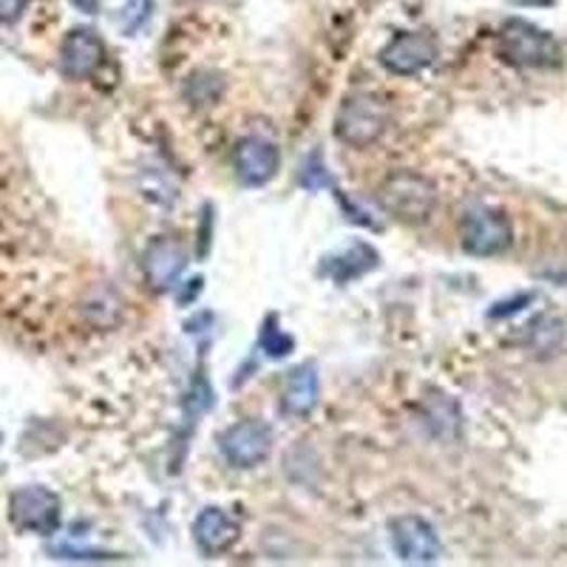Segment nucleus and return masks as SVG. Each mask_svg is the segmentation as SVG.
Masks as SVG:
<instances>
[{
    "mask_svg": "<svg viewBox=\"0 0 567 567\" xmlns=\"http://www.w3.org/2000/svg\"><path fill=\"white\" fill-rule=\"evenodd\" d=\"M497 54L516 68H559L562 46L551 31L539 29L537 23L511 17L502 23L497 35Z\"/></svg>",
    "mask_w": 567,
    "mask_h": 567,
    "instance_id": "obj_1",
    "label": "nucleus"
},
{
    "mask_svg": "<svg viewBox=\"0 0 567 567\" xmlns=\"http://www.w3.org/2000/svg\"><path fill=\"white\" fill-rule=\"evenodd\" d=\"M377 205L400 224H423L437 207L435 182L414 170H395L377 188Z\"/></svg>",
    "mask_w": 567,
    "mask_h": 567,
    "instance_id": "obj_2",
    "label": "nucleus"
},
{
    "mask_svg": "<svg viewBox=\"0 0 567 567\" xmlns=\"http://www.w3.org/2000/svg\"><path fill=\"white\" fill-rule=\"evenodd\" d=\"M391 126V108L384 96L358 91L340 103L335 114V137L349 147L375 145Z\"/></svg>",
    "mask_w": 567,
    "mask_h": 567,
    "instance_id": "obj_3",
    "label": "nucleus"
},
{
    "mask_svg": "<svg viewBox=\"0 0 567 567\" xmlns=\"http://www.w3.org/2000/svg\"><path fill=\"white\" fill-rule=\"evenodd\" d=\"M63 519V502L52 488L26 486L9 497V523L23 533L52 537Z\"/></svg>",
    "mask_w": 567,
    "mask_h": 567,
    "instance_id": "obj_4",
    "label": "nucleus"
},
{
    "mask_svg": "<svg viewBox=\"0 0 567 567\" xmlns=\"http://www.w3.org/2000/svg\"><path fill=\"white\" fill-rule=\"evenodd\" d=\"M460 242H463V250L472 256H502L514 244V224L502 210L474 207L460 221Z\"/></svg>",
    "mask_w": 567,
    "mask_h": 567,
    "instance_id": "obj_5",
    "label": "nucleus"
},
{
    "mask_svg": "<svg viewBox=\"0 0 567 567\" xmlns=\"http://www.w3.org/2000/svg\"><path fill=\"white\" fill-rule=\"evenodd\" d=\"M219 449L233 468H256L273 451V431L261 421H239L221 431Z\"/></svg>",
    "mask_w": 567,
    "mask_h": 567,
    "instance_id": "obj_6",
    "label": "nucleus"
},
{
    "mask_svg": "<svg viewBox=\"0 0 567 567\" xmlns=\"http://www.w3.org/2000/svg\"><path fill=\"white\" fill-rule=\"evenodd\" d=\"M440 46L428 31H398L389 43L381 49L377 60L386 72L398 74V77H412L421 74L437 60Z\"/></svg>",
    "mask_w": 567,
    "mask_h": 567,
    "instance_id": "obj_7",
    "label": "nucleus"
},
{
    "mask_svg": "<svg viewBox=\"0 0 567 567\" xmlns=\"http://www.w3.org/2000/svg\"><path fill=\"white\" fill-rule=\"evenodd\" d=\"M391 545L405 565H431L440 556V537L423 516L405 514L391 519Z\"/></svg>",
    "mask_w": 567,
    "mask_h": 567,
    "instance_id": "obj_8",
    "label": "nucleus"
},
{
    "mask_svg": "<svg viewBox=\"0 0 567 567\" xmlns=\"http://www.w3.org/2000/svg\"><path fill=\"white\" fill-rule=\"evenodd\" d=\"M233 168H236L239 182L247 188H265L267 182H273L275 173L281 168V151L273 140L267 137H244L236 145L233 154Z\"/></svg>",
    "mask_w": 567,
    "mask_h": 567,
    "instance_id": "obj_9",
    "label": "nucleus"
},
{
    "mask_svg": "<svg viewBox=\"0 0 567 567\" xmlns=\"http://www.w3.org/2000/svg\"><path fill=\"white\" fill-rule=\"evenodd\" d=\"M105 63V43L94 29H74L60 46V72L68 80H91Z\"/></svg>",
    "mask_w": 567,
    "mask_h": 567,
    "instance_id": "obj_10",
    "label": "nucleus"
},
{
    "mask_svg": "<svg viewBox=\"0 0 567 567\" xmlns=\"http://www.w3.org/2000/svg\"><path fill=\"white\" fill-rule=\"evenodd\" d=\"M142 267H145L147 287L156 289V293H170L182 279L184 267H188V253L173 239L159 236L147 244Z\"/></svg>",
    "mask_w": 567,
    "mask_h": 567,
    "instance_id": "obj_11",
    "label": "nucleus"
},
{
    "mask_svg": "<svg viewBox=\"0 0 567 567\" xmlns=\"http://www.w3.org/2000/svg\"><path fill=\"white\" fill-rule=\"evenodd\" d=\"M242 537V525L221 508H205L193 523V542L205 556L228 553Z\"/></svg>",
    "mask_w": 567,
    "mask_h": 567,
    "instance_id": "obj_12",
    "label": "nucleus"
},
{
    "mask_svg": "<svg viewBox=\"0 0 567 567\" xmlns=\"http://www.w3.org/2000/svg\"><path fill=\"white\" fill-rule=\"evenodd\" d=\"M318 398H321V381L318 369L312 363H304L287 377V384L281 389V409L293 417H307L315 412Z\"/></svg>",
    "mask_w": 567,
    "mask_h": 567,
    "instance_id": "obj_13",
    "label": "nucleus"
},
{
    "mask_svg": "<svg viewBox=\"0 0 567 567\" xmlns=\"http://www.w3.org/2000/svg\"><path fill=\"white\" fill-rule=\"evenodd\" d=\"M377 265H381V256L369 244H352L338 256L326 258L324 273L338 281V284H347V281L358 279V275L369 273V270H375Z\"/></svg>",
    "mask_w": 567,
    "mask_h": 567,
    "instance_id": "obj_14",
    "label": "nucleus"
},
{
    "mask_svg": "<svg viewBox=\"0 0 567 567\" xmlns=\"http://www.w3.org/2000/svg\"><path fill=\"white\" fill-rule=\"evenodd\" d=\"M258 340H261V349H265L270 358H287V355L295 349V340L289 338L287 332L279 330V324H275V315L267 318L265 326H261V335H258Z\"/></svg>",
    "mask_w": 567,
    "mask_h": 567,
    "instance_id": "obj_15",
    "label": "nucleus"
},
{
    "mask_svg": "<svg viewBox=\"0 0 567 567\" xmlns=\"http://www.w3.org/2000/svg\"><path fill=\"white\" fill-rule=\"evenodd\" d=\"M219 96L221 80L216 74H196V77L188 82V100H191L193 105H199V108L219 103Z\"/></svg>",
    "mask_w": 567,
    "mask_h": 567,
    "instance_id": "obj_16",
    "label": "nucleus"
},
{
    "mask_svg": "<svg viewBox=\"0 0 567 567\" xmlns=\"http://www.w3.org/2000/svg\"><path fill=\"white\" fill-rule=\"evenodd\" d=\"M151 12H154V0H131L126 9H123V31L126 35H133V31H140L147 21H151Z\"/></svg>",
    "mask_w": 567,
    "mask_h": 567,
    "instance_id": "obj_17",
    "label": "nucleus"
},
{
    "mask_svg": "<svg viewBox=\"0 0 567 567\" xmlns=\"http://www.w3.org/2000/svg\"><path fill=\"white\" fill-rule=\"evenodd\" d=\"M29 7V0H0V23H15Z\"/></svg>",
    "mask_w": 567,
    "mask_h": 567,
    "instance_id": "obj_18",
    "label": "nucleus"
}]
</instances>
